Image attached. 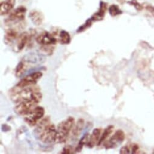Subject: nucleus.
I'll return each instance as SVG.
<instances>
[{"instance_id": "9d476101", "label": "nucleus", "mask_w": 154, "mask_h": 154, "mask_svg": "<svg viewBox=\"0 0 154 154\" xmlns=\"http://www.w3.org/2000/svg\"><path fill=\"white\" fill-rule=\"evenodd\" d=\"M101 133H102V129L100 128L94 129L92 134L90 135L88 142L87 143L86 146L90 148H93L96 144L97 145L101 137Z\"/></svg>"}, {"instance_id": "412c9836", "label": "nucleus", "mask_w": 154, "mask_h": 154, "mask_svg": "<svg viewBox=\"0 0 154 154\" xmlns=\"http://www.w3.org/2000/svg\"><path fill=\"white\" fill-rule=\"evenodd\" d=\"M93 23V21L91 18L88 19L83 25L81 26L78 28V29L77 30V33H82V32L85 31L87 29H88L91 27Z\"/></svg>"}, {"instance_id": "bb28decb", "label": "nucleus", "mask_w": 154, "mask_h": 154, "mask_svg": "<svg viewBox=\"0 0 154 154\" xmlns=\"http://www.w3.org/2000/svg\"><path fill=\"white\" fill-rule=\"evenodd\" d=\"M118 2L120 3H123L124 2V0H118Z\"/></svg>"}, {"instance_id": "393cba45", "label": "nucleus", "mask_w": 154, "mask_h": 154, "mask_svg": "<svg viewBox=\"0 0 154 154\" xmlns=\"http://www.w3.org/2000/svg\"><path fill=\"white\" fill-rule=\"evenodd\" d=\"M120 153L122 154H127V153H130L131 151H130V149L129 147V146H124L123 147L121 148L120 150Z\"/></svg>"}, {"instance_id": "6e6552de", "label": "nucleus", "mask_w": 154, "mask_h": 154, "mask_svg": "<svg viewBox=\"0 0 154 154\" xmlns=\"http://www.w3.org/2000/svg\"><path fill=\"white\" fill-rule=\"evenodd\" d=\"M36 41L42 47L53 46L57 42V39L47 32H44L39 34L36 38Z\"/></svg>"}, {"instance_id": "5701e85b", "label": "nucleus", "mask_w": 154, "mask_h": 154, "mask_svg": "<svg viewBox=\"0 0 154 154\" xmlns=\"http://www.w3.org/2000/svg\"><path fill=\"white\" fill-rule=\"evenodd\" d=\"M131 153H137L139 151V147L136 144H132L129 146Z\"/></svg>"}, {"instance_id": "a211bd4d", "label": "nucleus", "mask_w": 154, "mask_h": 154, "mask_svg": "<svg viewBox=\"0 0 154 154\" xmlns=\"http://www.w3.org/2000/svg\"><path fill=\"white\" fill-rule=\"evenodd\" d=\"M113 129H114L113 126H109L105 129V131H103V132L102 133V134L100 137V138L99 141L97 146H100L102 143H103L106 141V140L108 137V136L112 132Z\"/></svg>"}, {"instance_id": "4468645a", "label": "nucleus", "mask_w": 154, "mask_h": 154, "mask_svg": "<svg viewBox=\"0 0 154 154\" xmlns=\"http://www.w3.org/2000/svg\"><path fill=\"white\" fill-rule=\"evenodd\" d=\"M29 18L32 22L37 26H41L44 21V15L38 11H32L29 13Z\"/></svg>"}, {"instance_id": "1a4fd4ad", "label": "nucleus", "mask_w": 154, "mask_h": 154, "mask_svg": "<svg viewBox=\"0 0 154 154\" xmlns=\"http://www.w3.org/2000/svg\"><path fill=\"white\" fill-rule=\"evenodd\" d=\"M23 60L26 63L38 65L45 61V56L39 53H30L25 55L23 58Z\"/></svg>"}, {"instance_id": "f03ea898", "label": "nucleus", "mask_w": 154, "mask_h": 154, "mask_svg": "<svg viewBox=\"0 0 154 154\" xmlns=\"http://www.w3.org/2000/svg\"><path fill=\"white\" fill-rule=\"evenodd\" d=\"M42 99V94L40 92V89L35 91L30 99L21 101L15 107V112L20 116L27 115L33 108L37 106V105Z\"/></svg>"}, {"instance_id": "423d86ee", "label": "nucleus", "mask_w": 154, "mask_h": 154, "mask_svg": "<svg viewBox=\"0 0 154 154\" xmlns=\"http://www.w3.org/2000/svg\"><path fill=\"white\" fill-rule=\"evenodd\" d=\"M125 138V134L122 130H117L115 134L107 141L104 142V147L106 149H112L121 144Z\"/></svg>"}, {"instance_id": "4be33fe9", "label": "nucleus", "mask_w": 154, "mask_h": 154, "mask_svg": "<svg viewBox=\"0 0 154 154\" xmlns=\"http://www.w3.org/2000/svg\"><path fill=\"white\" fill-rule=\"evenodd\" d=\"M75 153V149H74L73 147L70 145L65 146L63 148L62 152H60V153H62V154H71V153Z\"/></svg>"}, {"instance_id": "6ab92c4d", "label": "nucleus", "mask_w": 154, "mask_h": 154, "mask_svg": "<svg viewBox=\"0 0 154 154\" xmlns=\"http://www.w3.org/2000/svg\"><path fill=\"white\" fill-rule=\"evenodd\" d=\"M59 40L62 44L66 45L71 42V36L69 33L65 30H62L59 34Z\"/></svg>"}, {"instance_id": "9b49d317", "label": "nucleus", "mask_w": 154, "mask_h": 154, "mask_svg": "<svg viewBox=\"0 0 154 154\" xmlns=\"http://www.w3.org/2000/svg\"><path fill=\"white\" fill-rule=\"evenodd\" d=\"M107 9V3L101 1L100 2V7L99 11L94 14L91 17L93 22L102 21L105 17V15Z\"/></svg>"}, {"instance_id": "39448f33", "label": "nucleus", "mask_w": 154, "mask_h": 154, "mask_svg": "<svg viewBox=\"0 0 154 154\" xmlns=\"http://www.w3.org/2000/svg\"><path fill=\"white\" fill-rule=\"evenodd\" d=\"M42 75V72L40 71H36L32 72L26 76L23 79H22L18 83L16 87L20 88H23L35 85L38 82V81L41 79Z\"/></svg>"}, {"instance_id": "7ed1b4c3", "label": "nucleus", "mask_w": 154, "mask_h": 154, "mask_svg": "<svg viewBox=\"0 0 154 154\" xmlns=\"http://www.w3.org/2000/svg\"><path fill=\"white\" fill-rule=\"evenodd\" d=\"M74 123L75 120L72 117H69L59 123L56 129V143H63L66 142L71 132L72 131Z\"/></svg>"}, {"instance_id": "f8f14e48", "label": "nucleus", "mask_w": 154, "mask_h": 154, "mask_svg": "<svg viewBox=\"0 0 154 154\" xmlns=\"http://www.w3.org/2000/svg\"><path fill=\"white\" fill-rule=\"evenodd\" d=\"M30 40V34L27 32H24L20 34L18 38L17 42V51H21L24 49L25 46L27 43L29 42Z\"/></svg>"}, {"instance_id": "a878e982", "label": "nucleus", "mask_w": 154, "mask_h": 154, "mask_svg": "<svg viewBox=\"0 0 154 154\" xmlns=\"http://www.w3.org/2000/svg\"><path fill=\"white\" fill-rule=\"evenodd\" d=\"M2 130L3 131H5V132H7V131H9V130H11V128L8 125H3L2 126Z\"/></svg>"}, {"instance_id": "f257e3e1", "label": "nucleus", "mask_w": 154, "mask_h": 154, "mask_svg": "<svg viewBox=\"0 0 154 154\" xmlns=\"http://www.w3.org/2000/svg\"><path fill=\"white\" fill-rule=\"evenodd\" d=\"M57 129L50 122L49 117H44L37 125L34 130L35 137L44 143L56 142Z\"/></svg>"}, {"instance_id": "aec40b11", "label": "nucleus", "mask_w": 154, "mask_h": 154, "mask_svg": "<svg viewBox=\"0 0 154 154\" xmlns=\"http://www.w3.org/2000/svg\"><path fill=\"white\" fill-rule=\"evenodd\" d=\"M109 12L112 17H116L122 14V11L120 9L119 6L116 5H112L110 6L109 8Z\"/></svg>"}, {"instance_id": "f3484780", "label": "nucleus", "mask_w": 154, "mask_h": 154, "mask_svg": "<svg viewBox=\"0 0 154 154\" xmlns=\"http://www.w3.org/2000/svg\"><path fill=\"white\" fill-rule=\"evenodd\" d=\"M27 69V66L26 62L23 60L20 62L17 65L15 69V75L17 78H20L21 76L23 75V74L26 72Z\"/></svg>"}, {"instance_id": "b1692460", "label": "nucleus", "mask_w": 154, "mask_h": 154, "mask_svg": "<svg viewBox=\"0 0 154 154\" xmlns=\"http://www.w3.org/2000/svg\"><path fill=\"white\" fill-rule=\"evenodd\" d=\"M128 3L132 5L138 11H140L142 9V6L137 1H135V0H132V1H131L130 2H128Z\"/></svg>"}, {"instance_id": "20e7f679", "label": "nucleus", "mask_w": 154, "mask_h": 154, "mask_svg": "<svg viewBox=\"0 0 154 154\" xmlns=\"http://www.w3.org/2000/svg\"><path fill=\"white\" fill-rule=\"evenodd\" d=\"M45 114V109L41 106H36L24 118L25 122L31 127L37 125Z\"/></svg>"}, {"instance_id": "dca6fc26", "label": "nucleus", "mask_w": 154, "mask_h": 154, "mask_svg": "<svg viewBox=\"0 0 154 154\" xmlns=\"http://www.w3.org/2000/svg\"><path fill=\"white\" fill-rule=\"evenodd\" d=\"M18 37V32L15 29H8L5 36V42L6 44H10L12 43L15 40L17 39Z\"/></svg>"}, {"instance_id": "0eeeda50", "label": "nucleus", "mask_w": 154, "mask_h": 154, "mask_svg": "<svg viewBox=\"0 0 154 154\" xmlns=\"http://www.w3.org/2000/svg\"><path fill=\"white\" fill-rule=\"evenodd\" d=\"M26 12L27 9L25 7H18L10 14L8 18L6 20V22L8 23H15L24 21L26 17Z\"/></svg>"}, {"instance_id": "2eb2a0df", "label": "nucleus", "mask_w": 154, "mask_h": 154, "mask_svg": "<svg viewBox=\"0 0 154 154\" xmlns=\"http://www.w3.org/2000/svg\"><path fill=\"white\" fill-rule=\"evenodd\" d=\"M84 125H85L84 120L83 119H79L76 122V124L74 126L72 129L71 134L72 137L76 138L81 135L82 131L84 128Z\"/></svg>"}, {"instance_id": "ddd939ff", "label": "nucleus", "mask_w": 154, "mask_h": 154, "mask_svg": "<svg viewBox=\"0 0 154 154\" xmlns=\"http://www.w3.org/2000/svg\"><path fill=\"white\" fill-rule=\"evenodd\" d=\"M16 0H6L0 5V14L2 16L6 15L14 8Z\"/></svg>"}]
</instances>
